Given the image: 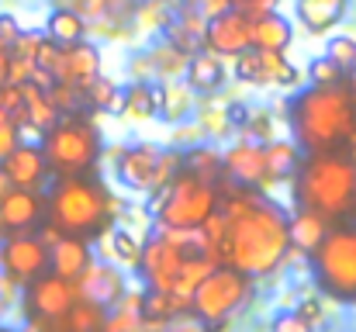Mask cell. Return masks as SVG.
I'll list each match as a JSON object with an SVG mask.
<instances>
[{
    "instance_id": "obj_1",
    "label": "cell",
    "mask_w": 356,
    "mask_h": 332,
    "mask_svg": "<svg viewBox=\"0 0 356 332\" xmlns=\"http://www.w3.org/2000/svg\"><path fill=\"white\" fill-rule=\"evenodd\" d=\"M287 246H291L287 215L277 205L249 201L238 215L229 219L225 242L218 246L225 253L218 260H225L242 274H270L287 256Z\"/></svg>"
},
{
    "instance_id": "obj_2",
    "label": "cell",
    "mask_w": 356,
    "mask_h": 332,
    "mask_svg": "<svg viewBox=\"0 0 356 332\" xmlns=\"http://www.w3.org/2000/svg\"><path fill=\"white\" fill-rule=\"evenodd\" d=\"M294 132H298V142L308 149V152H322V149H332L339 139H350L356 128V101L339 90L336 84L329 87H318L301 94V101L294 104Z\"/></svg>"
},
{
    "instance_id": "obj_3",
    "label": "cell",
    "mask_w": 356,
    "mask_h": 332,
    "mask_svg": "<svg viewBox=\"0 0 356 332\" xmlns=\"http://www.w3.org/2000/svg\"><path fill=\"white\" fill-rule=\"evenodd\" d=\"M301 166V163H298ZM298 198L305 208L336 219L356 208V159L332 149L312 152L298 177Z\"/></svg>"
},
{
    "instance_id": "obj_4",
    "label": "cell",
    "mask_w": 356,
    "mask_h": 332,
    "mask_svg": "<svg viewBox=\"0 0 356 332\" xmlns=\"http://www.w3.org/2000/svg\"><path fill=\"white\" fill-rule=\"evenodd\" d=\"M108 191L90 184V180H80V177H59L52 184V194H49V219L52 228L63 232V235H90V232H101L104 221H108Z\"/></svg>"
},
{
    "instance_id": "obj_5",
    "label": "cell",
    "mask_w": 356,
    "mask_h": 332,
    "mask_svg": "<svg viewBox=\"0 0 356 332\" xmlns=\"http://www.w3.org/2000/svg\"><path fill=\"white\" fill-rule=\"evenodd\" d=\"M45 132L49 135H45V149L42 152H45L52 173H59V177H80V173H87L97 163L101 142H97L94 125H87L83 118L52 121Z\"/></svg>"
},
{
    "instance_id": "obj_6",
    "label": "cell",
    "mask_w": 356,
    "mask_h": 332,
    "mask_svg": "<svg viewBox=\"0 0 356 332\" xmlns=\"http://www.w3.org/2000/svg\"><path fill=\"white\" fill-rule=\"evenodd\" d=\"M318 284L343 301H356V228H332L312 249Z\"/></svg>"
},
{
    "instance_id": "obj_7",
    "label": "cell",
    "mask_w": 356,
    "mask_h": 332,
    "mask_svg": "<svg viewBox=\"0 0 356 332\" xmlns=\"http://www.w3.org/2000/svg\"><path fill=\"white\" fill-rule=\"evenodd\" d=\"M163 201H159V221L170 225V228H197L201 221L208 219L218 205V194L208 180L194 177L191 170L173 177V184L163 191Z\"/></svg>"
},
{
    "instance_id": "obj_8",
    "label": "cell",
    "mask_w": 356,
    "mask_h": 332,
    "mask_svg": "<svg viewBox=\"0 0 356 332\" xmlns=\"http://www.w3.org/2000/svg\"><path fill=\"white\" fill-rule=\"evenodd\" d=\"M249 298V280L236 267H211L197 287L191 291V308L204 319V322H222L229 319L236 308L245 305Z\"/></svg>"
},
{
    "instance_id": "obj_9",
    "label": "cell",
    "mask_w": 356,
    "mask_h": 332,
    "mask_svg": "<svg viewBox=\"0 0 356 332\" xmlns=\"http://www.w3.org/2000/svg\"><path fill=\"white\" fill-rule=\"evenodd\" d=\"M24 305L31 312V326L59 322L76 305V284L66 280V277H59V274H38V277L28 280Z\"/></svg>"
},
{
    "instance_id": "obj_10",
    "label": "cell",
    "mask_w": 356,
    "mask_h": 332,
    "mask_svg": "<svg viewBox=\"0 0 356 332\" xmlns=\"http://www.w3.org/2000/svg\"><path fill=\"white\" fill-rule=\"evenodd\" d=\"M0 267L17 280V284H28L31 277L45 274L49 270V246L42 239H31L24 232L10 235L0 242Z\"/></svg>"
},
{
    "instance_id": "obj_11",
    "label": "cell",
    "mask_w": 356,
    "mask_h": 332,
    "mask_svg": "<svg viewBox=\"0 0 356 332\" xmlns=\"http://www.w3.org/2000/svg\"><path fill=\"white\" fill-rule=\"evenodd\" d=\"M204 42L215 56H238L242 49H249V17L236 7L211 14V21L204 24Z\"/></svg>"
},
{
    "instance_id": "obj_12",
    "label": "cell",
    "mask_w": 356,
    "mask_h": 332,
    "mask_svg": "<svg viewBox=\"0 0 356 332\" xmlns=\"http://www.w3.org/2000/svg\"><path fill=\"white\" fill-rule=\"evenodd\" d=\"M45 212V201L38 191H28V187H10L3 198H0V232H28L42 221Z\"/></svg>"
},
{
    "instance_id": "obj_13",
    "label": "cell",
    "mask_w": 356,
    "mask_h": 332,
    "mask_svg": "<svg viewBox=\"0 0 356 332\" xmlns=\"http://www.w3.org/2000/svg\"><path fill=\"white\" fill-rule=\"evenodd\" d=\"M73 284H76V298H83L97 308H111L124 291V277L115 267H104V263H87V270Z\"/></svg>"
},
{
    "instance_id": "obj_14",
    "label": "cell",
    "mask_w": 356,
    "mask_h": 332,
    "mask_svg": "<svg viewBox=\"0 0 356 332\" xmlns=\"http://www.w3.org/2000/svg\"><path fill=\"white\" fill-rule=\"evenodd\" d=\"M0 166L7 170V177H10L14 187H28V191H42L45 180H49V173H52L49 170V159H45V152L38 145H14Z\"/></svg>"
},
{
    "instance_id": "obj_15",
    "label": "cell",
    "mask_w": 356,
    "mask_h": 332,
    "mask_svg": "<svg viewBox=\"0 0 356 332\" xmlns=\"http://www.w3.org/2000/svg\"><path fill=\"white\" fill-rule=\"evenodd\" d=\"M66 87H83L97 77V49L94 45H83V42H70L66 52H59V63L52 70Z\"/></svg>"
},
{
    "instance_id": "obj_16",
    "label": "cell",
    "mask_w": 356,
    "mask_h": 332,
    "mask_svg": "<svg viewBox=\"0 0 356 332\" xmlns=\"http://www.w3.org/2000/svg\"><path fill=\"white\" fill-rule=\"evenodd\" d=\"M156 166H159V152L152 145H135V149H124L118 163L121 180L135 191H149L156 184Z\"/></svg>"
},
{
    "instance_id": "obj_17",
    "label": "cell",
    "mask_w": 356,
    "mask_h": 332,
    "mask_svg": "<svg viewBox=\"0 0 356 332\" xmlns=\"http://www.w3.org/2000/svg\"><path fill=\"white\" fill-rule=\"evenodd\" d=\"M87 263H90V249H87L83 235H63V239H56V246L49 249V267H52V274H59V277H66V280H76V277L87 270Z\"/></svg>"
},
{
    "instance_id": "obj_18",
    "label": "cell",
    "mask_w": 356,
    "mask_h": 332,
    "mask_svg": "<svg viewBox=\"0 0 356 332\" xmlns=\"http://www.w3.org/2000/svg\"><path fill=\"white\" fill-rule=\"evenodd\" d=\"M291 42V24L273 14V10H263L256 17H249V45L252 49H266V52H284Z\"/></svg>"
},
{
    "instance_id": "obj_19",
    "label": "cell",
    "mask_w": 356,
    "mask_h": 332,
    "mask_svg": "<svg viewBox=\"0 0 356 332\" xmlns=\"http://www.w3.org/2000/svg\"><path fill=\"white\" fill-rule=\"evenodd\" d=\"M301 163V152L294 142H284V139H273L266 149H263V180L266 184H277L284 177H291Z\"/></svg>"
},
{
    "instance_id": "obj_20",
    "label": "cell",
    "mask_w": 356,
    "mask_h": 332,
    "mask_svg": "<svg viewBox=\"0 0 356 332\" xmlns=\"http://www.w3.org/2000/svg\"><path fill=\"white\" fill-rule=\"evenodd\" d=\"M225 170L242 180V184H259L263 180V149L252 145V142H242V145H232L225 152Z\"/></svg>"
},
{
    "instance_id": "obj_21",
    "label": "cell",
    "mask_w": 356,
    "mask_h": 332,
    "mask_svg": "<svg viewBox=\"0 0 356 332\" xmlns=\"http://www.w3.org/2000/svg\"><path fill=\"white\" fill-rule=\"evenodd\" d=\"M187 84L194 90H218L225 84V66L222 59L208 49V52H194L187 63Z\"/></svg>"
},
{
    "instance_id": "obj_22",
    "label": "cell",
    "mask_w": 356,
    "mask_h": 332,
    "mask_svg": "<svg viewBox=\"0 0 356 332\" xmlns=\"http://www.w3.org/2000/svg\"><path fill=\"white\" fill-rule=\"evenodd\" d=\"M325 232H329L325 215H318V212H312V208H305L294 221H287V235H291V242H294L298 249H305V253H312V249L322 242Z\"/></svg>"
},
{
    "instance_id": "obj_23",
    "label": "cell",
    "mask_w": 356,
    "mask_h": 332,
    "mask_svg": "<svg viewBox=\"0 0 356 332\" xmlns=\"http://www.w3.org/2000/svg\"><path fill=\"white\" fill-rule=\"evenodd\" d=\"M346 10V0H301L298 3V14L301 21L312 28V31H322V28H332Z\"/></svg>"
},
{
    "instance_id": "obj_24",
    "label": "cell",
    "mask_w": 356,
    "mask_h": 332,
    "mask_svg": "<svg viewBox=\"0 0 356 332\" xmlns=\"http://www.w3.org/2000/svg\"><path fill=\"white\" fill-rule=\"evenodd\" d=\"M21 97H24V118L35 125V128H49L56 121V104L49 97V90L35 87V84H21Z\"/></svg>"
},
{
    "instance_id": "obj_25",
    "label": "cell",
    "mask_w": 356,
    "mask_h": 332,
    "mask_svg": "<svg viewBox=\"0 0 356 332\" xmlns=\"http://www.w3.org/2000/svg\"><path fill=\"white\" fill-rule=\"evenodd\" d=\"M259 84L294 87V84H298V70H294L280 52H266V49H259Z\"/></svg>"
},
{
    "instance_id": "obj_26",
    "label": "cell",
    "mask_w": 356,
    "mask_h": 332,
    "mask_svg": "<svg viewBox=\"0 0 356 332\" xmlns=\"http://www.w3.org/2000/svg\"><path fill=\"white\" fill-rule=\"evenodd\" d=\"M83 17L76 14V10H56L52 17H49V38L56 42V45H70V42H80L83 38Z\"/></svg>"
},
{
    "instance_id": "obj_27",
    "label": "cell",
    "mask_w": 356,
    "mask_h": 332,
    "mask_svg": "<svg viewBox=\"0 0 356 332\" xmlns=\"http://www.w3.org/2000/svg\"><path fill=\"white\" fill-rule=\"evenodd\" d=\"M159 108V97H156V87L149 84H131L128 94H124V111L131 118H152Z\"/></svg>"
},
{
    "instance_id": "obj_28",
    "label": "cell",
    "mask_w": 356,
    "mask_h": 332,
    "mask_svg": "<svg viewBox=\"0 0 356 332\" xmlns=\"http://www.w3.org/2000/svg\"><path fill=\"white\" fill-rule=\"evenodd\" d=\"M156 97H159V108L166 118H184L187 108H191V94H187V87L184 84H163V87H156Z\"/></svg>"
},
{
    "instance_id": "obj_29",
    "label": "cell",
    "mask_w": 356,
    "mask_h": 332,
    "mask_svg": "<svg viewBox=\"0 0 356 332\" xmlns=\"http://www.w3.org/2000/svg\"><path fill=\"white\" fill-rule=\"evenodd\" d=\"M59 322H66L70 329H101L104 326V308H97V305H90V301H76Z\"/></svg>"
},
{
    "instance_id": "obj_30",
    "label": "cell",
    "mask_w": 356,
    "mask_h": 332,
    "mask_svg": "<svg viewBox=\"0 0 356 332\" xmlns=\"http://www.w3.org/2000/svg\"><path fill=\"white\" fill-rule=\"evenodd\" d=\"M111 249H115V256H118L121 263H128V267H138V256H142V246L128 235V232H115L111 235Z\"/></svg>"
},
{
    "instance_id": "obj_31",
    "label": "cell",
    "mask_w": 356,
    "mask_h": 332,
    "mask_svg": "<svg viewBox=\"0 0 356 332\" xmlns=\"http://www.w3.org/2000/svg\"><path fill=\"white\" fill-rule=\"evenodd\" d=\"M87 90H90V101H94L97 108H118L115 80H108V77H94V80L87 84Z\"/></svg>"
},
{
    "instance_id": "obj_32",
    "label": "cell",
    "mask_w": 356,
    "mask_h": 332,
    "mask_svg": "<svg viewBox=\"0 0 356 332\" xmlns=\"http://www.w3.org/2000/svg\"><path fill=\"white\" fill-rule=\"evenodd\" d=\"M339 73H343V66H339V63H332L329 56H325V59H315V63H312V70H308L312 84H318V87L339 84Z\"/></svg>"
},
{
    "instance_id": "obj_33",
    "label": "cell",
    "mask_w": 356,
    "mask_h": 332,
    "mask_svg": "<svg viewBox=\"0 0 356 332\" xmlns=\"http://www.w3.org/2000/svg\"><path fill=\"white\" fill-rule=\"evenodd\" d=\"M332 63H339L343 70H353V59H356V42L353 38H332L329 42V52H325Z\"/></svg>"
},
{
    "instance_id": "obj_34",
    "label": "cell",
    "mask_w": 356,
    "mask_h": 332,
    "mask_svg": "<svg viewBox=\"0 0 356 332\" xmlns=\"http://www.w3.org/2000/svg\"><path fill=\"white\" fill-rule=\"evenodd\" d=\"M191 173L194 177H201V180H208V177H215V166H218V156L215 152H208V149H197V152H191Z\"/></svg>"
},
{
    "instance_id": "obj_35",
    "label": "cell",
    "mask_w": 356,
    "mask_h": 332,
    "mask_svg": "<svg viewBox=\"0 0 356 332\" xmlns=\"http://www.w3.org/2000/svg\"><path fill=\"white\" fill-rule=\"evenodd\" d=\"M31 59H35V66H42V70H56V63H59V49H56V42H52V38H49V42L38 38Z\"/></svg>"
},
{
    "instance_id": "obj_36",
    "label": "cell",
    "mask_w": 356,
    "mask_h": 332,
    "mask_svg": "<svg viewBox=\"0 0 356 332\" xmlns=\"http://www.w3.org/2000/svg\"><path fill=\"white\" fill-rule=\"evenodd\" d=\"M14 301H17V280L7 270H0V319L14 308Z\"/></svg>"
},
{
    "instance_id": "obj_37",
    "label": "cell",
    "mask_w": 356,
    "mask_h": 332,
    "mask_svg": "<svg viewBox=\"0 0 356 332\" xmlns=\"http://www.w3.org/2000/svg\"><path fill=\"white\" fill-rule=\"evenodd\" d=\"M17 145V125L14 121H0V163L7 159V152Z\"/></svg>"
},
{
    "instance_id": "obj_38",
    "label": "cell",
    "mask_w": 356,
    "mask_h": 332,
    "mask_svg": "<svg viewBox=\"0 0 356 332\" xmlns=\"http://www.w3.org/2000/svg\"><path fill=\"white\" fill-rule=\"evenodd\" d=\"M138 326H142V315L138 312H124V308L115 319H104V329H138Z\"/></svg>"
},
{
    "instance_id": "obj_39",
    "label": "cell",
    "mask_w": 356,
    "mask_h": 332,
    "mask_svg": "<svg viewBox=\"0 0 356 332\" xmlns=\"http://www.w3.org/2000/svg\"><path fill=\"white\" fill-rule=\"evenodd\" d=\"M273 3H277V0H232V7L242 10L245 17H256V14H263V10H273Z\"/></svg>"
},
{
    "instance_id": "obj_40",
    "label": "cell",
    "mask_w": 356,
    "mask_h": 332,
    "mask_svg": "<svg viewBox=\"0 0 356 332\" xmlns=\"http://www.w3.org/2000/svg\"><path fill=\"white\" fill-rule=\"evenodd\" d=\"M273 329H280V332H305V329H308V322H305L301 315H280V319H273Z\"/></svg>"
},
{
    "instance_id": "obj_41",
    "label": "cell",
    "mask_w": 356,
    "mask_h": 332,
    "mask_svg": "<svg viewBox=\"0 0 356 332\" xmlns=\"http://www.w3.org/2000/svg\"><path fill=\"white\" fill-rule=\"evenodd\" d=\"M301 319H305L308 326H312V322H318V319H322V308H318V301H305V305H301Z\"/></svg>"
},
{
    "instance_id": "obj_42",
    "label": "cell",
    "mask_w": 356,
    "mask_h": 332,
    "mask_svg": "<svg viewBox=\"0 0 356 332\" xmlns=\"http://www.w3.org/2000/svg\"><path fill=\"white\" fill-rule=\"evenodd\" d=\"M10 187H14V184H10V177H7V170L0 166V198H3V194H7Z\"/></svg>"
},
{
    "instance_id": "obj_43",
    "label": "cell",
    "mask_w": 356,
    "mask_h": 332,
    "mask_svg": "<svg viewBox=\"0 0 356 332\" xmlns=\"http://www.w3.org/2000/svg\"><path fill=\"white\" fill-rule=\"evenodd\" d=\"M242 118H245V108H242V104H236V108H232V121H242Z\"/></svg>"
},
{
    "instance_id": "obj_44",
    "label": "cell",
    "mask_w": 356,
    "mask_h": 332,
    "mask_svg": "<svg viewBox=\"0 0 356 332\" xmlns=\"http://www.w3.org/2000/svg\"><path fill=\"white\" fill-rule=\"evenodd\" d=\"M0 121H10V111H7V104H3V97H0Z\"/></svg>"
},
{
    "instance_id": "obj_45",
    "label": "cell",
    "mask_w": 356,
    "mask_h": 332,
    "mask_svg": "<svg viewBox=\"0 0 356 332\" xmlns=\"http://www.w3.org/2000/svg\"><path fill=\"white\" fill-rule=\"evenodd\" d=\"M350 97L356 101V70H353V87H350Z\"/></svg>"
},
{
    "instance_id": "obj_46",
    "label": "cell",
    "mask_w": 356,
    "mask_h": 332,
    "mask_svg": "<svg viewBox=\"0 0 356 332\" xmlns=\"http://www.w3.org/2000/svg\"><path fill=\"white\" fill-rule=\"evenodd\" d=\"M184 3H197V0H184Z\"/></svg>"
},
{
    "instance_id": "obj_47",
    "label": "cell",
    "mask_w": 356,
    "mask_h": 332,
    "mask_svg": "<svg viewBox=\"0 0 356 332\" xmlns=\"http://www.w3.org/2000/svg\"><path fill=\"white\" fill-rule=\"evenodd\" d=\"M0 242H3V232H0Z\"/></svg>"
},
{
    "instance_id": "obj_48",
    "label": "cell",
    "mask_w": 356,
    "mask_h": 332,
    "mask_svg": "<svg viewBox=\"0 0 356 332\" xmlns=\"http://www.w3.org/2000/svg\"><path fill=\"white\" fill-rule=\"evenodd\" d=\"M353 70H356V59H353Z\"/></svg>"
}]
</instances>
